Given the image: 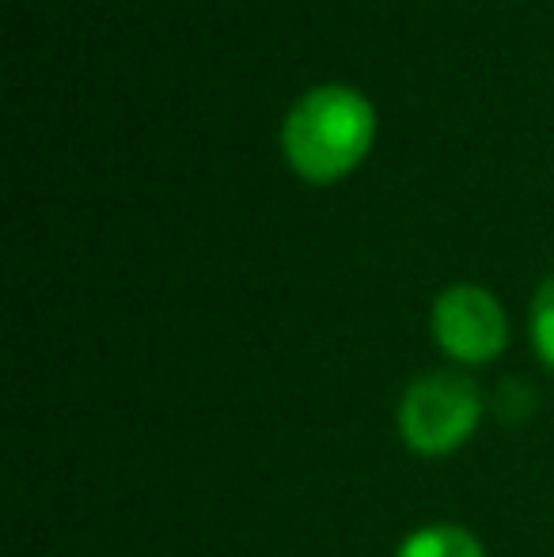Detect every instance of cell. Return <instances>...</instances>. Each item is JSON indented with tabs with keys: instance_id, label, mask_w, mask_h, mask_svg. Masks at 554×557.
I'll use <instances>...</instances> for the list:
<instances>
[{
	"instance_id": "1",
	"label": "cell",
	"mask_w": 554,
	"mask_h": 557,
	"mask_svg": "<svg viewBox=\"0 0 554 557\" xmlns=\"http://www.w3.org/2000/svg\"><path fill=\"white\" fill-rule=\"evenodd\" d=\"M377 137V111L346 84L311 88L288 107L281 148L304 183L331 186L369 156Z\"/></svg>"
},
{
	"instance_id": "2",
	"label": "cell",
	"mask_w": 554,
	"mask_h": 557,
	"mask_svg": "<svg viewBox=\"0 0 554 557\" xmlns=\"http://www.w3.org/2000/svg\"><path fill=\"white\" fill-rule=\"evenodd\" d=\"M482 421V391L464 372H429L418 375L399 398L403 444L426 459H441L464 447Z\"/></svg>"
},
{
	"instance_id": "3",
	"label": "cell",
	"mask_w": 554,
	"mask_h": 557,
	"mask_svg": "<svg viewBox=\"0 0 554 557\" xmlns=\"http://www.w3.org/2000/svg\"><path fill=\"white\" fill-rule=\"evenodd\" d=\"M433 337L444 357L456 364H490L509 345V315L494 293L482 285H448L433 300L429 315Z\"/></svg>"
},
{
	"instance_id": "4",
	"label": "cell",
	"mask_w": 554,
	"mask_h": 557,
	"mask_svg": "<svg viewBox=\"0 0 554 557\" xmlns=\"http://www.w3.org/2000/svg\"><path fill=\"white\" fill-rule=\"evenodd\" d=\"M395 557H487L479 535L459 523H426L415 535L403 539Z\"/></svg>"
},
{
	"instance_id": "5",
	"label": "cell",
	"mask_w": 554,
	"mask_h": 557,
	"mask_svg": "<svg viewBox=\"0 0 554 557\" xmlns=\"http://www.w3.org/2000/svg\"><path fill=\"white\" fill-rule=\"evenodd\" d=\"M532 342L540 360L554 372V273L535 288L532 300Z\"/></svg>"
}]
</instances>
